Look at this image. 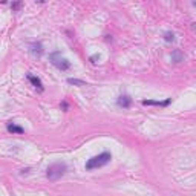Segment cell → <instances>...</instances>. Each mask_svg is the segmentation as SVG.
<instances>
[{
    "label": "cell",
    "instance_id": "6da1fadb",
    "mask_svg": "<svg viewBox=\"0 0 196 196\" xmlns=\"http://www.w3.org/2000/svg\"><path fill=\"white\" fill-rule=\"evenodd\" d=\"M112 159V155L109 152H103L100 155H95L92 158H89L87 162H86V170H95V168H101L106 164H109Z\"/></svg>",
    "mask_w": 196,
    "mask_h": 196
},
{
    "label": "cell",
    "instance_id": "7a4b0ae2",
    "mask_svg": "<svg viewBox=\"0 0 196 196\" xmlns=\"http://www.w3.org/2000/svg\"><path fill=\"white\" fill-rule=\"evenodd\" d=\"M68 172V164L66 162H54L48 167L46 178L49 181H58L61 176H64Z\"/></svg>",
    "mask_w": 196,
    "mask_h": 196
},
{
    "label": "cell",
    "instance_id": "3957f363",
    "mask_svg": "<svg viewBox=\"0 0 196 196\" xmlns=\"http://www.w3.org/2000/svg\"><path fill=\"white\" fill-rule=\"evenodd\" d=\"M51 63L54 64V66L58 69V71H69V68H71V61L68 60V58H64V57H61V54L57 51V52H52L51 54Z\"/></svg>",
    "mask_w": 196,
    "mask_h": 196
},
{
    "label": "cell",
    "instance_id": "277c9868",
    "mask_svg": "<svg viewBox=\"0 0 196 196\" xmlns=\"http://www.w3.org/2000/svg\"><path fill=\"white\" fill-rule=\"evenodd\" d=\"M26 78H28V80H29V83L38 90V92H43V90H45V87H43V83H42V80H40V78H38V77H35V75H32V74H28V75H26Z\"/></svg>",
    "mask_w": 196,
    "mask_h": 196
},
{
    "label": "cell",
    "instance_id": "5b68a950",
    "mask_svg": "<svg viewBox=\"0 0 196 196\" xmlns=\"http://www.w3.org/2000/svg\"><path fill=\"white\" fill-rule=\"evenodd\" d=\"M29 51H31V54L35 55V57H42V55H43V52H45L43 45H42L40 42H34V43H31V45H29Z\"/></svg>",
    "mask_w": 196,
    "mask_h": 196
},
{
    "label": "cell",
    "instance_id": "8992f818",
    "mask_svg": "<svg viewBox=\"0 0 196 196\" xmlns=\"http://www.w3.org/2000/svg\"><path fill=\"white\" fill-rule=\"evenodd\" d=\"M116 104L123 109H129L132 106V98H130V95H120L118 100H116Z\"/></svg>",
    "mask_w": 196,
    "mask_h": 196
},
{
    "label": "cell",
    "instance_id": "52a82bcc",
    "mask_svg": "<svg viewBox=\"0 0 196 196\" xmlns=\"http://www.w3.org/2000/svg\"><path fill=\"white\" fill-rule=\"evenodd\" d=\"M170 101H172V98H167V100H164V101H156V100H142L141 103L144 104V106H162V107H165V106H168V104H170Z\"/></svg>",
    "mask_w": 196,
    "mask_h": 196
},
{
    "label": "cell",
    "instance_id": "ba28073f",
    "mask_svg": "<svg viewBox=\"0 0 196 196\" xmlns=\"http://www.w3.org/2000/svg\"><path fill=\"white\" fill-rule=\"evenodd\" d=\"M6 130L9 133H17V135H22V133H25V129L22 127V126H17V124H14V123H8V126H6Z\"/></svg>",
    "mask_w": 196,
    "mask_h": 196
},
{
    "label": "cell",
    "instance_id": "9c48e42d",
    "mask_svg": "<svg viewBox=\"0 0 196 196\" xmlns=\"http://www.w3.org/2000/svg\"><path fill=\"white\" fill-rule=\"evenodd\" d=\"M172 61H175V63L184 61V54H182L179 49H175V51L172 52Z\"/></svg>",
    "mask_w": 196,
    "mask_h": 196
},
{
    "label": "cell",
    "instance_id": "30bf717a",
    "mask_svg": "<svg viewBox=\"0 0 196 196\" xmlns=\"http://www.w3.org/2000/svg\"><path fill=\"white\" fill-rule=\"evenodd\" d=\"M164 40L167 42V43H173L176 38H175V32H172V31H167V32H164Z\"/></svg>",
    "mask_w": 196,
    "mask_h": 196
},
{
    "label": "cell",
    "instance_id": "8fae6325",
    "mask_svg": "<svg viewBox=\"0 0 196 196\" xmlns=\"http://www.w3.org/2000/svg\"><path fill=\"white\" fill-rule=\"evenodd\" d=\"M68 83L74 84V86H86V83L83 80H77V78H68Z\"/></svg>",
    "mask_w": 196,
    "mask_h": 196
},
{
    "label": "cell",
    "instance_id": "7c38bea8",
    "mask_svg": "<svg viewBox=\"0 0 196 196\" xmlns=\"http://www.w3.org/2000/svg\"><path fill=\"white\" fill-rule=\"evenodd\" d=\"M20 8H22V0H14L12 5H11V9L12 11H19Z\"/></svg>",
    "mask_w": 196,
    "mask_h": 196
},
{
    "label": "cell",
    "instance_id": "4fadbf2b",
    "mask_svg": "<svg viewBox=\"0 0 196 196\" xmlns=\"http://www.w3.org/2000/svg\"><path fill=\"white\" fill-rule=\"evenodd\" d=\"M89 60H90V63H94V64H95V63H97V60H100V54H95V55H92V57H90Z\"/></svg>",
    "mask_w": 196,
    "mask_h": 196
},
{
    "label": "cell",
    "instance_id": "5bb4252c",
    "mask_svg": "<svg viewBox=\"0 0 196 196\" xmlns=\"http://www.w3.org/2000/svg\"><path fill=\"white\" fill-rule=\"evenodd\" d=\"M61 107H63L64 110H68V103H66V101H63V103H61Z\"/></svg>",
    "mask_w": 196,
    "mask_h": 196
},
{
    "label": "cell",
    "instance_id": "9a60e30c",
    "mask_svg": "<svg viewBox=\"0 0 196 196\" xmlns=\"http://www.w3.org/2000/svg\"><path fill=\"white\" fill-rule=\"evenodd\" d=\"M37 2H38V3H45V2H46V0H37Z\"/></svg>",
    "mask_w": 196,
    "mask_h": 196
}]
</instances>
